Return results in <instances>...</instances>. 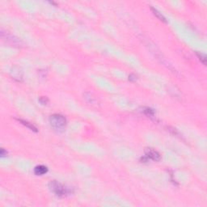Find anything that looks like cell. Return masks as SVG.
Here are the masks:
<instances>
[{"label":"cell","instance_id":"obj_1","mask_svg":"<svg viewBox=\"0 0 207 207\" xmlns=\"http://www.w3.org/2000/svg\"><path fill=\"white\" fill-rule=\"evenodd\" d=\"M49 123L54 130L62 132L67 126V119L61 114H53L49 117Z\"/></svg>","mask_w":207,"mask_h":207},{"label":"cell","instance_id":"obj_12","mask_svg":"<svg viewBox=\"0 0 207 207\" xmlns=\"http://www.w3.org/2000/svg\"><path fill=\"white\" fill-rule=\"evenodd\" d=\"M6 154H7V152L5 151L4 149H2V150H1V156H2V157H4L5 155H6Z\"/></svg>","mask_w":207,"mask_h":207},{"label":"cell","instance_id":"obj_11","mask_svg":"<svg viewBox=\"0 0 207 207\" xmlns=\"http://www.w3.org/2000/svg\"><path fill=\"white\" fill-rule=\"evenodd\" d=\"M39 102L41 103L42 105H47V103L49 102V100L47 97H45V96H42V97H40V99H39Z\"/></svg>","mask_w":207,"mask_h":207},{"label":"cell","instance_id":"obj_4","mask_svg":"<svg viewBox=\"0 0 207 207\" xmlns=\"http://www.w3.org/2000/svg\"><path fill=\"white\" fill-rule=\"evenodd\" d=\"M146 157L147 159H152L154 161H159L160 160V155L158 151L153 150L152 148H147L145 150Z\"/></svg>","mask_w":207,"mask_h":207},{"label":"cell","instance_id":"obj_6","mask_svg":"<svg viewBox=\"0 0 207 207\" xmlns=\"http://www.w3.org/2000/svg\"><path fill=\"white\" fill-rule=\"evenodd\" d=\"M48 172V168L46 166L44 165H38L34 168V173L37 175H45Z\"/></svg>","mask_w":207,"mask_h":207},{"label":"cell","instance_id":"obj_8","mask_svg":"<svg viewBox=\"0 0 207 207\" xmlns=\"http://www.w3.org/2000/svg\"><path fill=\"white\" fill-rule=\"evenodd\" d=\"M150 9H151V11H153L154 15H155V16H157V18H159V19H160V20H161V21H163V22H165V23L167 22V20H166L165 17L163 16L162 14L159 12L158 10H156L155 8H154V7H150Z\"/></svg>","mask_w":207,"mask_h":207},{"label":"cell","instance_id":"obj_10","mask_svg":"<svg viewBox=\"0 0 207 207\" xmlns=\"http://www.w3.org/2000/svg\"><path fill=\"white\" fill-rule=\"evenodd\" d=\"M197 55H198V57H199L200 61L206 66V56L204 54H201H201H200V53H197Z\"/></svg>","mask_w":207,"mask_h":207},{"label":"cell","instance_id":"obj_7","mask_svg":"<svg viewBox=\"0 0 207 207\" xmlns=\"http://www.w3.org/2000/svg\"><path fill=\"white\" fill-rule=\"evenodd\" d=\"M18 121L21 123V124H23L24 125H25L26 127H28L29 129H30L31 130L34 131V132H37V129L32 124V123H30V122H29V121H24V120H22V119H18Z\"/></svg>","mask_w":207,"mask_h":207},{"label":"cell","instance_id":"obj_5","mask_svg":"<svg viewBox=\"0 0 207 207\" xmlns=\"http://www.w3.org/2000/svg\"><path fill=\"white\" fill-rule=\"evenodd\" d=\"M11 74L13 80H16L18 82H21L23 80V74L19 67H15L11 71Z\"/></svg>","mask_w":207,"mask_h":207},{"label":"cell","instance_id":"obj_9","mask_svg":"<svg viewBox=\"0 0 207 207\" xmlns=\"http://www.w3.org/2000/svg\"><path fill=\"white\" fill-rule=\"evenodd\" d=\"M143 112L145 113V114L147 115V116L150 117H154V115H155V112H154V110L150 108H145V109L143 110Z\"/></svg>","mask_w":207,"mask_h":207},{"label":"cell","instance_id":"obj_3","mask_svg":"<svg viewBox=\"0 0 207 207\" xmlns=\"http://www.w3.org/2000/svg\"><path fill=\"white\" fill-rule=\"evenodd\" d=\"M1 35H2L3 40L6 41L7 43H9L11 45H14V46H20L21 45V42L18 38L15 37L14 36L11 35L7 32H3V31L1 32Z\"/></svg>","mask_w":207,"mask_h":207},{"label":"cell","instance_id":"obj_2","mask_svg":"<svg viewBox=\"0 0 207 207\" xmlns=\"http://www.w3.org/2000/svg\"><path fill=\"white\" fill-rule=\"evenodd\" d=\"M49 186L51 189V191L54 192L57 197H60V198L66 197L70 193L69 188H67L66 186H64L60 183H58L56 180L50 181V183L49 184Z\"/></svg>","mask_w":207,"mask_h":207}]
</instances>
